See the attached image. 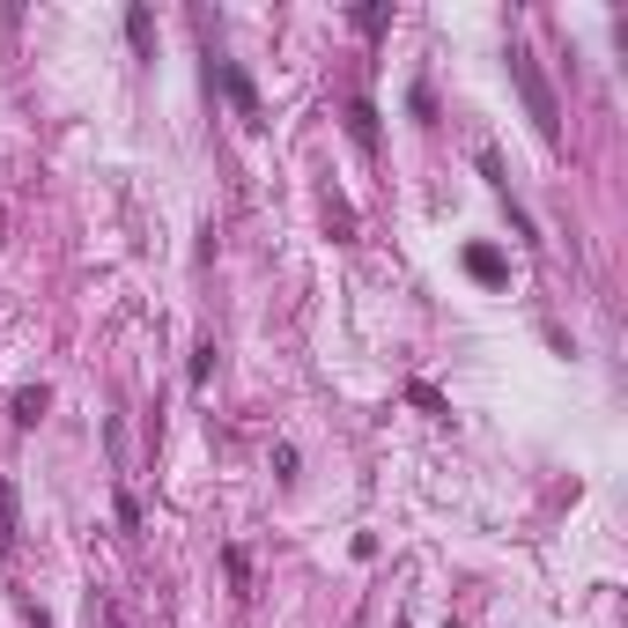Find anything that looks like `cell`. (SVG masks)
I'll return each instance as SVG.
<instances>
[{
	"label": "cell",
	"mask_w": 628,
	"mask_h": 628,
	"mask_svg": "<svg viewBox=\"0 0 628 628\" xmlns=\"http://www.w3.org/2000/svg\"><path fill=\"white\" fill-rule=\"evenodd\" d=\"M503 60H510V82H518V97H525L532 126H540V141H555V134H562V111H555V89H547V74L532 67V45H510Z\"/></svg>",
	"instance_id": "obj_1"
},
{
	"label": "cell",
	"mask_w": 628,
	"mask_h": 628,
	"mask_svg": "<svg viewBox=\"0 0 628 628\" xmlns=\"http://www.w3.org/2000/svg\"><path fill=\"white\" fill-rule=\"evenodd\" d=\"M207 82H222V89H230V104H237L244 119H259V89H252V74H244L237 60H215V67H207Z\"/></svg>",
	"instance_id": "obj_2"
},
{
	"label": "cell",
	"mask_w": 628,
	"mask_h": 628,
	"mask_svg": "<svg viewBox=\"0 0 628 628\" xmlns=\"http://www.w3.org/2000/svg\"><path fill=\"white\" fill-rule=\"evenodd\" d=\"M466 274L488 281V289H503V281H510V259L496 252V244H466Z\"/></svg>",
	"instance_id": "obj_3"
},
{
	"label": "cell",
	"mask_w": 628,
	"mask_h": 628,
	"mask_svg": "<svg viewBox=\"0 0 628 628\" xmlns=\"http://www.w3.org/2000/svg\"><path fill=\"white\" fill-rule=\"evenodd\" d=\"M15 555V481H0V562Z\"/></svg>",
	"instance_id": "obj_4"
},
{
	"label": "cell",
	"mask_w": 628,
	"mask_h": 628,
	"mask_svg": "<svg viewBox=\"0 0 628 628\" xmlns=\"http://www.w3.org/2000/svg\"><path fill=\"white\" fill-rule=\"evenodd\" d=\"M348 134H355V141H363V148H377V111H370L363 97L348 104Z\"/></svg>",
	"instance_id": "obj_5"
},
{
	"label": "cell",
	"mask_w": 628,
	"mask_h": 628,
	"mask_svg": "<svg viewBox=\"0 0 628 628\" xmlns=\"http://www.w3.org/2000/svg\"><path fill=\"white\" fill-rule=\"evenodd\" d=\"M38 414H45V385H23V392H15V422H23V429H30Z\"/></svg>",
	"instance_id": "obj_6"
},
{
	"label": "cell",
	"mask_w": 628,
	"mask_h": 628,
	"mask_svg": "<svg viewBox=\"0 0 628 628\" xmlns=\"http://www.w3.org/2000/svg\"><path fill=\"white\" fill-rule=\"evenodd\" d=\"M126 38L148 52V38H156V15H148V8H134V15H126Z\"/></svg>",
	"instance_id": "obj_7"
},
{
	"label": "cell",
	"mask_w": 628,
	"mask_h": 628,
	"mask_svg": "<svg viewBox=\"0 0 628 628\" xmlns=\"http://www.w3.org/2000/svg\"><path fill=\"white\" fill-rule=\"evenodd\" d=\"M385 23H392V8H355V30H363V38H377Z\"/></svg>",
	"instance_id": "obj_8"
}]
</instances>
